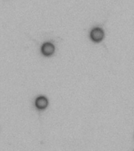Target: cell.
I'll return each instance as SVG.
<instances>
[{"mask_svg": "<svg viewBox=\"0 0 134 151\" xmlns=\"http://www.w3.org/2000/svg\"><path fill=\"white\" fill-rule=\"evenodd\" d=\"M103 36H104V32L103 29L101 28H94L90 32V38L95 42H101L103 39Z\"/></svg>", "mask_w": 134, "mask_h": 151, "instance_id": "obj_1", "label": "cell"}, {"mask_svg": "<svg viewBox=\"0 0 134 151\" xmlns=\"http://www.w3.org/2000/svg\"><path fill=\"white\" fill-rule=\"evenodd\" d=\"M41 51H42V54L44 56L49 57L54 53V51H55V47L51 42H45L44 44L42 45Z\"/></svg>", "mask_w": 134, "mask_h": 151, "instance_id": "obj_2", "label": "cell"}, {"mask_svg": "<svg viewBox=\"0 0 134 151\" xmlns=\"http://www.w3.org/2000/svg\"><path fill=\"white\" fill-rule=\"evenodd\" d=\"M35 106L38 109H45L48 106V100L46 97L40 96L35 100Z\"/></svg>", "mask_w": 134, "mask_h": 151, "instance_id": "obj_3", "label": "cell"}]
</instances>
